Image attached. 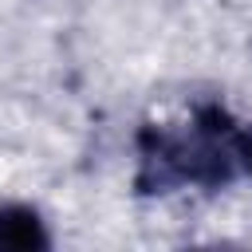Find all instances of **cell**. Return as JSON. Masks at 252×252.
I'll return each instance as SVG.
<instances>
[{
	"label": "cell",
	"mask_w": 252,
	"mask_h": 252,
	"mask_svg": "<svg viewBox=\"0 0 252 252\" xmlns=\"http://www.w3.org/2000/svg\"><path fill=\"white\" fill-rule=\"evenodd\" d=\"M51 248V228L32 205H0V252H43Z\"/></svg>",
	"instance_id": "7a4b0ae2"
},
{
	"label": "cell",
	"mask_w": 252,
	"mask_h": 252,
	"mask_svg": "<svg viewBox=\"0 0 252 252\" xmlns=\"http://www.w3.org/2000/svg\"><path fill=\"white\" fill-rule=\"evenodd\" d=\"M236 122L220 102L193 106L177 122H146L134 138V189L165 197L177 189H220L236 165Z\"/></svg>",
	"instance_id": "6da1fadb"
},
{
	"label": "cell",
	"mask_w": 252,
	"mask_h": 252,
	"mask_svg": "<svg viewBox=\"0 0 252 252\" xmlns=\"http://www.w3.org/2000/svg\"><path fill=\"white\" fill-rule=\"evenodd\" d=\"M236 165H240V173L252 177V126L236 130Z\"/></svg>",
	"instance_id": "3957f363"
}]
</instances>
